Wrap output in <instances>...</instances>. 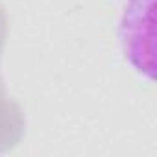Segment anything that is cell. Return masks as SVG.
I'll list each match as a JSON object with an SVG mask.
<instances>
[{
  "mask_svg": "<svg viewBox=\"0 0 157 157\" xmlns=\"http://www.w3.org/2000/svg\"><path fill=\"white\" fill-rule=\"evenodd\" d=\"M8 35V19L6 11L0 4V59ZM26 131V117L22 107L8 94L6 85L0 78V153L13 150L24 137Z\"/></svg>",
  "mask_w": 157,
  "mask_h": 157,
  "instance_id": "6da1fadb",
  "label": "cell"
}]
</instances>
